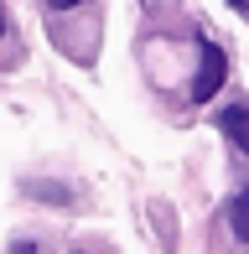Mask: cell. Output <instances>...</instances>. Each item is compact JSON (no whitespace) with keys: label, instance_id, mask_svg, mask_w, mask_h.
I'll return each instance as SVG.
<instances>
[{"label":"cell","instance_id":"1","mask_svg":"<svg viewBox=\"0 0 249 254\" xmlns=\"http://www.w3.org/2000/svg\"><path fill=\"white\" fill-rule=\"evenodd\" d=\"M223 78H229V52H223L218 42L202 37V63H197V78H192V99L208 104V99L223 88Z\"/></svg>","mask_w":249,"mask_h":254},{"label":"cell","instance_id":"4","mask_svg":"<svg viewBox=\"0 0 249 254\" xmlns=\"http://www.w3.org/2000/svg\"><path fill=\"white\" fill-rule=\"evenodd\" d=\"M52 10H73V5H83V0H47Z\"/></svg>","mask_w":249,"mask_h":254},{"label":"cell","instance_id":"5","mask_svg":"<svg viewBox=\"0 0 249 254\" xmlns=\"http://www.w3.org/2000/svg\"><path fill=\"white\" fill-rule=\"evenodd\" d=\"M0 37H5V10H0Z\"/></svg>","mask_w":249,"mask_h":254},{"label":"cell","instance_id":"3","mask_svg":"<svg viewBox=\"0 0 249 254\" xmlns=\"http://www.w3.org/2000/svg\"><path fill=\"white\" fill-rule=\"evenodd\" d=\"M229 228H234V239H244L249 244V187L234 197V207H229Z\"/></svg>","mask_w":249,"mask_h":254},{"label":"cell","instance_id":"2","mask_svg":"<svg viewBox=\"0 0 249 254\" xmlns=\"http://www.w3.org/2000/svg\"><path fill=\"white\" fill-rule=\"evenodd\" d=\"M218 130H223V140H229L239 156H249V104H229V109H218Z\"/></svg>","mask_w":249,"mask_h":254},{"label":"cell","instance_id":"6","mask_svg":"<svg viewBox=\"0 0 249 254\" xmlns=\"http://www.w3.org/2000/svg\"><path fill=\"white\" fill-rule=\"evenodd\" d=\"M234 5H239V10H249V0H234Z\"/></svg>","mask_w":249,"mask_h":254}]
</instances>
